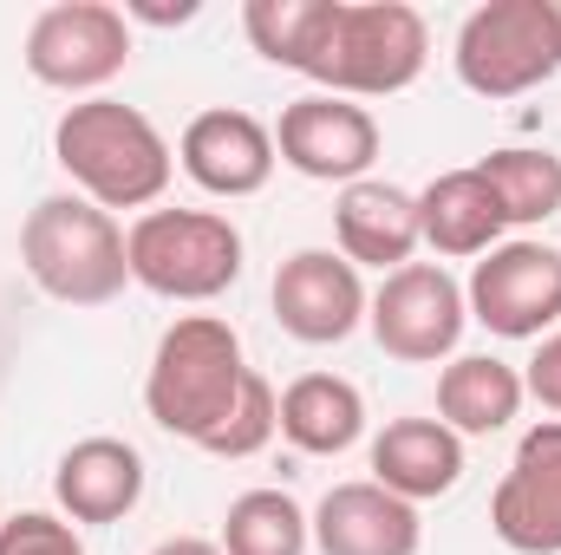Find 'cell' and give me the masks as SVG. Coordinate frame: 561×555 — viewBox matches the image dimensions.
<instances>
[{"mask_svg":"<svg viewBox=\"0 0 561 555\" xmlns=\"http://www.w3.org/2000/svg\"><path fill=\"white\" fill-rule=\"evenodd\" d=\"M255 366L242 353V333L222 314H176L157 333V353L144 366V412L157 431L209 451L229 418L242 412V399L255 393Z\"/></svg>","mask_w":561,"mask_h":555,"instance_id":"6da1fadb","label":"cell"},{"mask_svg":"<svg viewBox=\"0 0 561 555\" xmlns=\"http://www.w3.org/2000/svg\"><path fill=\"white\" fill-rule=\"evenodd\" d=\"M53 163L72 177V190L99 209H157L170 177H176V150L170 138L125 99H79L59 112L53 125Z\"/></svg>","mask_w":561,"mask_h":555,"instance_id":"7a4b0ae2","label":"cell"},{"mask_svg":"<svg viewBox=\"0 0 561 555\" xmlns=\"http://www.w3.org/2000/svg\"><path fill=\"white\" fill-rule=\"evenodd\" d=\"M20 269L59 307H112L131 287L118 216L85 203L79 190L39 196L26 209V223H20Z\"/></svg>","mask_w":561,"mask_h":555,"instance_id":"3957f363","label":"cell"},{"mask_svg":"<svg viewBox=\"0 0 561 555\" xmlns=\"http://www.w3.org/2000/svg\"><path fill=\"white\" fill-rule=\"evenodd\" d=\"M125 262H131V281L144 294L203 307V301H222L242 281L249 242L222 209H163L157 203V209L131 216Z\"/></svg>","mask_w":561,"mask_h":555,"instance_id":"277c9868","label":"cell"},{"mask_svg":"<svg viewBox=\"0 0 561 555\" xmlns=\"http://www.w3.org/2000/svg\"><path fill=\"white\" fill-rule=\"evenodd\" d=\"M431 59V26L405 0H340L333 39L313 66V86L333 99H392L412 92Z\"/></svg>","mask_w":561,"mask_h":555,"instance_id":"5b68a950","label":"cell"},{"mask_svg":"<svg viewBox=\"0 0 561 555\" xmlns=\"http://www.w3.org/2000/svg\"><path fill=\"white\" fill-rule=\"evenodd\" d=\"M450 66L463 79V92H477V99L542 92L561 72L556 0H483L477 13H463Z\"/></svg>","mask_w":561,"mask_h":555,"instance_id":"8992f818","label":"cell"},{"mask_svg":"<svg viewBox=\"0 0 561 555\" xmlns=\"http://www.w3.org/2000/svg\"><path fill=\"white\" fill-rule=\"evenodd\" d=\"M20 59L46 92L105 99V86L131 66V20L112 0H53L33 13Z\"/></svg>","mask_w":561,"mask_h":555,"instance_id":"52a82bcc","label":"cell"},{"mask_svg":"<svg viewBox=\"0 0 561 555\" xmlns=\"http://www.w3.org/2000/svg\"><path fill=\"white\" fill-rule=\"evenodd\" d=\"M463 307L496 340H549L561 327V249L542 236H510L463 281Z\"/></svg>","mask_w":561,"mask_h":555,"instance_id":"ba28073f","label":"cell"},{"mask_svg":"<svg viewBox=\"0 0 561 555\" xmlns=\"http://www.w3.org/2000/svg\"><path fill=\"white\" fill-rule=\"evenodd\" d=\"M366 327H373L379 353L399 360V366L457 360V340H463V327H470L463 281L450 275L444 262H405V269H392V275L373 287Z\"/></svg>","mask_w":561,"mask_h":555,"instance_id":"9c48e42d","label":"cell"},{"mask_svg":"<svg viewBox=\"0 0 561 555\" xmlns=\"http://www.w3.org/2000/svg\"><path fill=\"white\" fill-rule=\"evenodd\" d=\"M268 132H275V157L307 183L346 190V183L373 177V163H379V118L333 92H300L294 105H280Z\"/></svg>","mask_w":561,"mask_h":555,"instance_id":"30bf717a","label":"cell"},{"mask_svg":"<svg viewBox=\"0 0 561 555\" xmlns=\"http://www.w3.org/2000/svg\"><path fill=\"white\" fill-rule=\"evenodd\" d=\"M268 301H275L280 333L300 340V347H340V340H353L366 327V307H373L359 269L340 249H294L275 269Z\"/></svg>","mask_w":561,"mask_h":555,"instance_id":"8fae6325","label":"cell"},{"mask_svg":"<svg viewBox=\"0 0 561 555\" xmlns=\"http://www.w3.org/2000/svg\"><path fill=\"white\" fill-rule=\"evenodd\" d=\"M490 530L516 555H561V418L516 438V457L490 497Z\"/></svg>","mask_w":561,"mask_h":555,"instance_id":"7c38bea8","label":"cell"},{"mask_svg":"<svg viewBox=\"0 0 561 555\" xmlns=\"http://www.w3.org/2000/svg\"><path fill=\"white\" fill-rule=\"evenodd\" d=\"M275 132L242 112V105H209L183 125L176 138V170L203 190V196H222V203H242V196H262L268 177H275Z\"/></svg>","mask_w":561,"mask_h":555,"instance_id":"4fadbf2b","label":"cell"},{"mask_svg":"<svg viewBox=\"0 0 561 555\" xmlns=\"http://www.w3.org/2000/svg\"><path fill=\"white\" fill-rule=\"evenodd\" d=\"M144 484H150V464L131 438H79L72 451H59L53 464V503L72 530H105V523H125L144 503Z\"/></svg>","mask_w":561,"mask_h":555,"instance_id":"5bb4252c","label":"cell"},{"mask_svg":"<svg viewBox=\"0 0 561 555\" xmlns=\"http://www.w3.org/2000/svg\"><path fill=\"white\" fill-rule=\"evenodd\" d=\"M313 550L320 555H419L424 550L419 503L392 497L373 477L333 484L313 503Z\"/></svg>","mask_w":561,"mask_h":555,"instance_id":"9a60e30c","label":"cell"},{"mask_svg":"<svg viewBox=\"0 0 561 555\" xmlns=\"http://www.w3.org/2000/svg\"><path fill=\"white\" fill-rule=\"evenodd\" d=\"M333 242H340V256H346L353 269H379V275L405 269L424 249L419 196L399 190V183H386V177L346 183L340 203H333Z\"/></svg>","mask_w":561,"mask_h":555,"instance_id":"2e32d148","label":"cell"},{"mask_svg":"<svg viewBox=\"0 0 561 555\" xmlns=\"http://www.w3.org/2000/svg\"><path fill=\"white\" fill-rule=\"evenodd\" d=\"M419 236L437 262H477L496 242H510V223H503L490 183L477 177V163L444 170L419 190Z\"/></svg>","mask_w":561,"mask_h":555,"instance_id":"e0dca14e","label":"cell"},{"mask_svg":"<svg viewBox=\"0 0 561 555\" xmlns=\"http://www.w3.org/2000/svg\"><path fill=\"white\" fill-rule=\"evenodd\" d=\"M373 484H386L405 503L450 497L463 484V438L444 418H392L373 438Z\"/></svg>","mask_w":561,"mask_h":555,"instance_id":"ac0fdd59","label":"cell"},{"mask_svg":"<svg viewBox=\"0 0 561 555\" xmlns=\"http://www.w3.org/2000/svg\"><path fill=\"white\" fill-rule=\"evenodd\" d=\"M523 373L496 353H457L444 360L437 373V418L457 431V438H490V431H510L523 418Z\"/></svg>","mask_w":561,"mask_h":555,"instance_id":"d6986e66","label":"cell"},{"mask_svg":"<svg viewBox=\"0 0 561 555\" xmlns=\"http://www.w3.org/2000/svg\"><path fill=\"white\" fill-rule=\"evenodd\" d=\"M280 438L307 457H340L366 438V393L340 373H300L280 393Z\"/></svg>","mask_w":561,"mask_h":555,"instance_id":"ffe728a7","label":"cell"},{"mask_svg":"<svg viewBox=\"0 0 561 555\" xmlns=\"http://www.w3.org/2000/svg\"><path fill=\"white\" fill-rule=\"evenodd\" d=\"M333 20H340V0H249L242 7V33L249 46L280 66V72H300L313 79L327 39H333Z\"/></svg>","mask_w":561,"mask_h":555,"instance_id":"44dd1931","label":"cell"},{"mask_svg":"<svg viewBox=\"0 0 561 555\" xmlns=\"http://www.w3.org/2000/svg\"><path fill=\"white\" fill-rule=\"evenodd\" d=\"M477 177L490 183L510 229H542L549 216H561V157L542 144H503L477 157Z\"/></svg>","mask_w":561,"mask_h":555,"instance_id":"7402d4cb","label":"cell"},{"mask_svg":"<svg viewBox=\"0 0 561 555\" xmlns=\"http://www.w3.org/2000/svg\"><path fill=\"white\" fill-rule=\"evenodd\" d=\"M216 543H222V555H307L313 550V517L287 490L262 484V490H242L229 503Z\"/></svg>","mask_w":561,"mask_h":555,"instance_id":"603a6c76","label":"cell"},{"mask_svg":"<svg viewBox=\"0 0 561 555\" xmlns=\"http://www.w3.org/2000/svg\"><path fill=\"white\" fill-rule=\"evenodd\" d=\"M0 555H85V536L59 510H13L0 523Z\"/></svg>","mask_w":561,"mask_h":555,"instance_id":"cb8c5ba5","label":"cell"},{"mask_svg":"<svg viewBox=\"0 0 561 555\" xmlns=\"http://www.w3.org/2000/svg\"><path fill=\"white\" fill-rule=\"evenodd\" d=\"M523 386H529V399H536L542 412L561 418V327L549 333V340H536V360H529Z\"/></svg>","mask_w":561,"mask_h":555,"instance_id":"d4e9b609","label":"cell"},{"mask_svg":"<svg viewBox=\"0 0 561 555\" xmlns=\"http://www.w3.org/2000/svg\"><path fill=\"white\" fill-rule=\"evenodd\" d=\"M203 7L196 0H176V7H157V0H125V20H144V26H190Z\"/></svg>","mask_w":561,"mask_h":555,"instance_id":"484cf974","label":"cell"},{"mask_svg":"<svg viewBox=\"0 0 561 555\" xmlns=\"http://www.w3.org/2000/svg\"><path fill=\"white\" fill-rule=\"evenodd\" d=\"M150 555H222V543H209V536H163Z\"/></svg>","mask_w":561,"mask_h":555,"instance_id":"4316f807","label":"cell"},{"mask_svg":"<svg viewBox=\"0 0 561 555\" xmlns=\"http://www.w3.org/2000/svg\"><path fill=\"white\" fill-rule=\"evenodd\" d=\"M556 26H561V0H556Z\"/></svg>","mask_w":561,"mask_h":555,"instance_id":"83f0119b","label":"cell"}]
</instances>
